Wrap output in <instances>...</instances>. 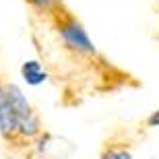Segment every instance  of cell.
<instances>
[{
	"label": "cell",
	"mask_w": 159,
	"mask_h": 159,
	"mask_svg": "<svg viewBox=\"0 0 159 159\" xmlns=\"http://www.w3.org/2000/svg\"><path fill=\"white\" fill-rule=\"evenodd\" d=\"M2 87H4L6 95H8V99H11L12 107H15V112L19 116V132L23 136H27V139L39 134V120L33 114V110H31L27 97L23 95V91L17 85H12V83H6Z\"/></svg>",
	"instance_id": "1"
},
{
	"label": "cell",
	"mask_w": 159,
	"mask_h": 159,
	"mask_svg": "<svg viewBox=\"0 0 159 159\" xmlns=\"http://www.w3.org/2000/svg\"><path fill=\"white\" fill-rule=\"evenodd\" d=\"M58 33H60V37H62V41L66 43V48H70L75 52L85 54V56H93V54L97 52V48H95V43L91 41L89 33L85 31V27L79 23L77 19H72V17L64 19V21L58 25Z\"/></svg>",
	"instance_id": "2"
},
{
	"label": "cell",
	"mask_w": 159,
	"mask_h": 159,
	"mask_svg": "<svg viewBox=\"0 0 159 159\" xmlns=\"http://www.w3.org/2000/svg\"><path fill=\"white\" fill-rule=\"evenodd\" d=\"M19 132V116L12 107L4 87L0 85V134L11 139Z\"/></svg>",
	"instance_id": "3"
},
{
	"label": "cell",
	"mask_w": 159,
	"mask_h": 159,
	"mask_svg": "<svg viewBox=\"0 0 159 159\" xmlns=\"http://www.w3.org/2000/svg\"><path fill=\"white\" fill-rule=\"evenodd\" d=\"M21 75H23L25 83L31 85V87H37V85H41V83H46V79H48L46 68H43L37 60H27V62H23Z\"/></svg>",
	"instance_id": "4"
},
{
	"label": "cell",
	"mask_w": 159,
	"mask_h": 159,
	"mask_svg": "<svg viewBox=\"0 0 159 159\" xmlns=\"http://www.w3.org/2000/svg\"><path fill=\"white\" fill-rule=\"evenodd\" d=\"M101 159H132V153L126 147H107Z\"/></svg>",
	"instance_id": "5"
},
{
	"label": "cell",
	"mask_w": 159,
	"mask_h": 159,
	"mask_svg": "<svg viewBox=\"0 0 159 159\" xmlns=\"http://www.w3.org/2000/svg\"><path fill=\"white\" fill-rule=\"evenodd\" d=\"M33 8H37V11H50V8H54V6L58 4L60 0H27Z\"/></svg>",
	"instance_id": "6"
},
{
	"label": "cell",
	"mask_w": 159,
	"mask_h": 159,
	"mask_svg": "<svg viewBox=\"0 0 159 159\" xmlns=\"http://www.w3.org/2000/svg\"><path fill=\"white\" fill-rule=\"evenodd\" d=\"M147 124L151 126V128H157V126H159V110H157V112H153L151 116H149Z\"/></svg>",
	"instance_id": "7"
}]
</instances>
